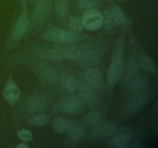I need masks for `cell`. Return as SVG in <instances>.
<instances>
[{"instance_id": "obj_16", "label": "cell", "mask_w": 158, "mask_h": 148, "mask_svg": "<svg viewBox=\"0 0 158 148\" xmlns=\"http://www.w3.org/2000/svg\"><path fill=\"white\" fill-rule=\"evenodd\" d=\"M59 85L64 92L74 94L77 91L79 83L69 73H62L59 76Z\"/></svg>"}, {"instance_id": "obj_9", "label": "cell", "mask_w": 158, "mask_h": 148, "mask_svg": "<svg viewBox=\"0 0 158 148\" xmlns=\"http://www.w3.org/2000/svg\"><path fill=\"white\" fill-rule=\"evenodd\" d=\"M60 107L63 112L69 115H74L83 110L84 103L78 97V95L69 94L60 101Z\"/></svg>"}, {"instance_id": "obj_29", "label": "cell", "mask_w": 158, "mask_h": 148, "mask_svg": "<svg viewBox=\"0 0 158 148\" xmlns=\"http://www.w3.org/2000/svg\"><path fill=\"white\" fill-rule=\"evenodd\" d=\"M19 139L23 142H28L32 140V134L30 130L26 129H22L17 133Z\"/></svg>"}, {"instance_id": "obj_1", "label": "cell", "mask_w": 158, "mask_h": 148, "mask_svg": "<svg viewBox=\"0 0 158 148\" xmlns=\"http://www.w3.org/2000/svg\"><path fill=\"white\" fill-rule=\"evenodd\" d=\"M42 39L49 43L60 45L77 44L87 39L88 36L81 32H76L72 30L63 29L57 26H49L42 35Z\"/></svg>"}, {"instance_id": "obj_4", "label": "cell", "mask_w": 158, "mask_h": 148, "mask_svg": "<svg viewBox=\"0 0 158 148\" xmlns=\"http://www.w3.org/2000/svg\"><path fill=\"white\" fill-rule=\"evenodd\" d=\"M22 10L12 27L11 32V39L14 41H19L25 36L29 26V11L26 0H22Z\"/></svg>"}, {"instance_id": "obj_30", "label": "cell", "mask_w": 158, "mask_h": 148, "mask_svg": "<svg viewBox=\"0 0 158 148\" xmlns=\"http://www.w3.org/2000/svg\"><path fill=\"white\" fill-rule=\"evenodd\" d=\"M16 148H29V145L25 143H21L17 145Z\"/></svg>"}, {"instance_id": "obj_18", "label": "cell", "mask_w": 158, "mask_h": 148, "mask_svg": "<svg viewBox=\"0 0 158 148\" xmlns=\"http://www.w3.org/2000/svg\"><path fill=\"white\" fill-rule=\"evenodd\" d=\"M73 125V122L63 117H57L52 122V127L53 130L60 134H68Z\"/></svg>"}, {"instance_id": "obj_2", "label": "cell", "mask_w": 158, "mask_h": 148, "mask_svg": "<svg viewBox=\"0 0 158 148\" xmlns=\"http://www.w3.org/2000/svg\"><path fill=\"white\" fill-rule=\"evenodd\" d=\"M123 72V36H120L112 54L110 66L106 72V83L109 88H113Z\"/></svg>"}, {"instance_id": "obj_20", "label": "cell", "mask_w": 158, "mask_h": 148, "mask_svg": "<svg viewBox=\"0 0 158 148\" xmlns=\"http://www.w3.org/2000/svg\"><path fill=\"white\" fill-rule=\"evenodd\" d=\"M105 114L100 110H94L84 116L83 119V124L89 127H94L101 123Z\"/></svg>"}, {"instance_id": "obj_19", "label": "cell", "mask_w": 158, "mask_h": 148, "mask_svg": "<svg viewBox=\"0 0 158 148\" xmlns=\"http://www.w3.org/2000/svg\"><path fill=\"white\" fill-rule=\"evenodd\" d=\"M148 82L149 80H148V77L140 75L129 86H127L130 95H134V94H137L144 91L147 89V86H148Z\"/></svg>"}, {"instance_id": "obj_3", "label": "cell", "mask_w": 158, "mask_h": 148, "mask_svg": "<svg viewBox=\"0 0 158 148\" xmlns=\"http://www.w3.org/2000/svg\"><path fill=\"white\" fill-rule=\"evenodd\" d=\"M151 94L149 90H146L139 93L130 95L123 106L122 115L125 117H131L143 109L151 100Z\"/></svg>"}, {"instance_id": "obj_24", "label": "cell", "mask_w": 158, "mask_h": 148, "mask_svg": "<svg viewBox=\"0 0 158 148\" xmlns=\"http://www.w3.org/2000/svg\"><path fill=\"white\" fill-rule=\"evenodd\" d=\"M49 123V117L43 113H35L27 120V124L31 126H44Z\"/></svg>"}, {"instance_id": "obj_27", "label": "cell", "mask_w": 158, "mask_h": 148, "mask_svg": "<svg viewBox=\"0 0 158 148\" xmlns=\"http://www.w3.org/2000/svg\"><path fill=\"white\" fill-rule=\"evenodd\" d=\"M68 26L70 30L76 32H82L84 29L82 19L79 16H72L69 20Z\"/></svg>"}, {"instance_id": "obj_21", "label": "cell", "mask_w": 158, "mask_h": 148, "mask_svg": "<svg viewBox=\"0 0 158 148\" xmlns=\"http://www.w3.org/2000/svg\"><path fill=\"white\" fill-rule=\"evenodd\" d=\"M110 12L114 23L117 26H125L128 24V18L123 11L117 6H112L110 8Z\"/></svg>"}, {"instance_id": "obj_31", "label": "cell", "mask_w": 158, "mask_h": 148, "mask_svg": "<svg viewBox=\"0 0 158 148\" xmlns=\"http://www.w3.org/2000/svg\"><path fill=\"white\" fill-rule=\"evenodd\" d=\"M29 1H30V2H35V1H36V0H29Z\"/></svg>"}, {"instance_id": "obj_10", "label": "cell", "mask_w": 158, "mask_h": 148, "mask_svg": "<svg viewBox=\"0 0 158 148\" xmlns=\"http://www.w3.org/2000/svg\"><path fill=\"white\" fill-rule=\"evenodd\" d=\"M140 68L137 53L134 52H132L130 55L127 63L126 74H125L124 79V83L126 87L141 75Z\"/></svg>"}, {"instance_id": "obj_6", "label": "cell", "mask_w": 158, "mask_h": 148, "mask_svg": "<svg viewBox=\"0 0 158 148\" xmlns=\"http://www.w3.org/2000/svg\"><path fill=\"white\" fill-rule=\"evenodd\" d=\"M49 104L47 95L43 92L31 96L25 104V110L29 114H35L44 111Z\"/></svg>"}, {"instance_id": "obj_15", "label": "cell", "mask_w": 158, "mask_h": 148, "mask_svg": "<svg viewBox=\"0 0 158 148\" xmlns=\"http://www.w3.org/2000/svg\"><path fill=\"white\" fill-rule=\"evenodd\" d=\"M52 0H38L32 12V18L35 22L44 20L50 11Z\"/></svg>"}, {"instance_id": "obj_23", "label": "cell", "mask_w": 158, "mask_h": 148, "mask_svg": "<svg viewBox=\"0 0 158 148\" xmlns=\"http://www.w3.org/2000/svg\"><path fill=\"white\" fill-rule=\"evenodd\" d=\"M69 138L73 142H79L84 138L86 135V129L81 124L74 123L72 128L69 131Z\"/></svg>"}, {"instance_id": "obj_7", "label": "cell", "mask_w": 158, "mask_h": 148, "mask_svg": "<svg viewBox=\"0 0 158 148\" xmlns=\"http://www.w3.org/2000/svg\"><path fill=\"white\" fill-rule=\"evenodd\" d=\"M81 45V56L78 63L83 67H93L97 63L100 57L99 50L91 43H83Z\"/></svg>"}, {"instance_id": "obj_12", "label": "cell", "mask_w": 158, "mask_h": 148, "mask_svg": "<svg viewBox=\"0 0 158 148\" xmlns=\"http://www.w3.org/2000/svg\"><path fill=\"white\" fill-rule=\"evenodd\" d=\"M90 136L94 139H103L114 136L120 131V126L114 123H99L94 126Z\"/></svg>"}, {"instance_id": "obj_8", "label": "cell", "mask_w": 158, "mask_h": 148, "mask_svg": "<svg viewBox=\"0 0 158 148\" xmlns=\"http://www.w3.org/2000/svg\"><path fill=\"white\" fill-rule=\"evenodd\" d=\"M81 19L84 29L91 32L99 30L103 24L102 12L97 9L84 11Z\"/></svg>"}, {"instance_id": "obj_13", "label": "cell", "mask_w": 158, "mask_h": 148, "mask_svg": "<svg viewBox=\"0 0 158 148\" xmlns=\"http://www.w3.org/2000/svg\"><path fill=\"white\" fill-rule=\"evenodd\" d=\"M3 97L9 105L13 106L17 103L20 97V89L15 83L12 75L9 76L6 86L3 89Z\"/></svg>"}, {"instance_id": "obj_22", "label": "cell", "mask_w": 158, "mask_h": 148, "mask_svg": "<svg viewBox=\"0 0 158 148\" xmlns=\"http://www.w3.org/2000/svg\"><path fill=\"white\" fill-rule=\"evenodd\" d=\"M138 62L142 69L149 73H154L156 70L155 63L150 56L146 53H141L138 56Z\"/></svg>"}, {"instance_id": "obj_14", "label": "cell", "mask_w": 158, "mask_h": 148, "mask_svg": "<svg viewBox=\"0 0 158 148\" xmlns=\"http://www.w3.org/2000/svg\"><path fill=\"white\" fill-rule=\"evenodd\" d=\"M77 92H78V97L83 100V103L86 104H95L99 100L98 92L94 90L85 82L78 85Z\"/></svg>"}, {"instance_id": "obj_28", "label": "cell", "mask_w": 158, "mask_h": 148, "mask_svg": "<svg viewBox=\"0 0 158 148\" xmlns=\"http://www.w3.org/2000/svg\"><path fill=\"white\" fill-rule=\"evenodd\" d=\"M97 0H78L77 1V6L83 12L89 9H97Z\"/></svg>"}, {"instance_id": "obj_5", "label": "cell", "mask_w": 158, "mask_h": 148, "mask_svg": "<svg viewBox=\"0 0 158 148\" xmlns=\"http://www.w3.org/2000/svg\"><path fill=\"white\" fill-rule=\"evenodd\" d=\"M34 71L42 83L50 87L56 88L59 86L58 72L52 66L46 63H38L34 67Z\"/></svg>"}, {"instance_id": "obj_11", "label": "cell", "mask_w": 158, "mask_h": 148, "mask_svg": "<svg viewBox=\"0 0 158 148\" xmlns=\"http://www.w3.org/2000/svg\"><path fill=\"white\" fill-rule=\"evenodd\" d=\"M85 83L89 85L91 88L97 92H100L103 89V74L101 71L95 67L87 68L84 74Z\"/></svg>"}, {"instance_id": "obj_17", "label": "cell", "mask_w": 158, "mask_h": 148, "mask_svg": "<svg viewBox=\"0 0 158 148\" xmlns=\"http://www.w3.org/2000/svg\"><path fill=\"white\" fill-rule=\"evenodd\" d=\"M132 136L127 133L114 134V137L110 139L108 146L114 148H123L129 146L130 143L132 140Z\"/></svg>"}, {"instance_id": "obj_25", "label": "cell", "mask_w": 158, "mask_h": 148, "mask_svg": "<svg viewBox=\"0 0 158 148\" xmlns=\"http://www.w3.org/2000/svg\"><path fill=\"white\" fill-rule=\"evenodd\" d=\"M54 11L59 18H64L69 12V3L68 0H56L54 5Z\"/></svg>"}, {"instance_id": "obj_26", "label": "cell", "mask_w": 158, "mask_h": 148, "mask_svg": "<svg viewBox=\"0 0 158 148\" xmlns=\"http://www.w3.org/2000/svg\"><path fill=\"white\" fill-rule=\"evenodd\" d=\"M102 17H103V24H102V26H103L104 29L107 32L113 31L114 26H115V23H114V19H113L112 15H111L110 10L105 9L102 12Z\"/></svg>"}]
</instances>
